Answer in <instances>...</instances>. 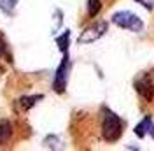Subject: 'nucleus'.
<instances>
[{
    "mask_svg": "<svg viewBox=\"0 0 154 151\" xmlns=\"http://www.w3.org/2000/svg\"><path fill=\"white\" fill-rule=\"evenodd\" d=\"M112 23L125 30H130V32H142V28H144L142 19L138 18L137 14L130 12V11H119V12H116L114 16H112Z\"/></svg>",
    "mask_w": 154,
    "mask_h": 151,
    "instance_id": "obj_2",
    "label": "nucleus"
},
{
    "mask_svg": "<svg viewBox=\"0 0 154 151\" xmlns=\"http://www.w3.org/2000/svg\"><path fill=\"white\" fill-rule=\"evenodd\" d=\"M0 55H2V47H0Z\"/></svg>",
    "mask_w": 154,
    "mask_h": 151,
    "instance_id": "obj_12",
    "label": "nucleus"
},
{
    "mask_svg": "<svg viewBox=\"0 0 154 151\" xmlns=\"http://www.w3.org/2000/svg\"><path fill=\"white\" fill-rule=\"evenodd\" d=\"M135 88H137V92L142 95L147 102L152 100V97H154V83L151 81L149 76H142V77L135 83Z\"/></svg>",
    "mask_w": 154,
    "mask_h": 151,
    "instance_id": "obj_5",
    "label": "nucleus"
},
{
    "mask_svg": "<svg viewBox=\"0 0 154 151\" xmlns=\"http://www.w3.org/2000/svg\"><path fill=\"white\" fill-rule=\"evenodd\" d=\"M12 133V127L7 120H0V144H5L11 139Z\"/></svg>",
    "mask_w": 154,
    "mask_h": 151,
    "instance_id": "obj_7",
    "label": "nucleus"
},
{
    "mask_svg": "<svg viewBox=\"0 0 154 151\" xmlns=\"http://www.w3.org/2000/svg\"><path fill=\"white\" fill-rule=\"evenodd\" d=\"M123 133V121L117 114L107 111L105 118H103V125H102V135L107 142H114L121 137Z\"/></svg>",
    "mask_w": 154,
    "mask_h": 151,
    "instance_id": "obj_1",
    "label": "nucleus"
},
{
    "mask_svg": "<svg viewBox=\"0 0 154 151\" xmlns=\"http://www.w3.org/2000/svg\"><path fill=\"white\" fill-rule=\"evenodd\" d=\"M147 133H149V135L154 139V123H152V120H151L149 116H145L144 120H142V121L135 127V135H137V137L144 139Z\"/></svg>",
    "mask_w": 154,
    "mask_h": 151,
    "instance_id": "obj_6",
    "label": "nucleus"
},
{
    "mask_svg": "<svg viewBox=\"0 0 154 151\" xmlns=\"http://www.w3.org/2000/svg\"><path fill=\"white\" fill-rule=\"evenodd\" d=\"M42 98V95H33V97H23L21 100H19V105L23 107V109H30V107H33L37 100Z\"/></svg>",
    "mask_w": 154,
    "mask_h": 151,
    "instance_id": "obj_10",
    "label": "nucleus"
},
{
    "mask_svg": "<svg viewBox=\"0 0 154 151\" xmlns=\"http://www.w3.org/2000/svg\"><path fill=\"white\" fill-rule=\"evenodd\" d=\"M16 4H18V0H0V9L4 11L7 16H11V14H14Z\"/></svg>",
    "mask_w": 154,
    "mask_h": 151,
    "instance_id": "obj_8",
    "label": "nucleus"
},
{
    "mask_svg": "<svg viewBox=\"0 0 154 151\" xmlns=\"http://www.w3.org/2000/svg\"><path fill=\"white\" fill-rule=\"evenodd\" d=\"M68 69H70V62H68V55L65 53V56L61 60L60 67L56 69V76L53 81V88L56 93H63L67 88V77H68Z\"/></svg>",
    "mask_w": 154,
    "mask_h": 151,
    "instance_id": "obj_3",
    "label": "nucleus"
},
{
    "mask_svg": "<svg viewBox=\"0 0 154 151\" xmlns=\"http://www.w3.org/2000/svg\"><path fill=\"white\" fill-rule=\"evenodd\" d=\"M102 9V2L100 0H88V14L89 18H95Z\"/></svg>",
    "mask_w": 154,
    "mask_h": 151,
    "instance_id": "obj_9",
    "label": "nucleus"
},
{
    "mask_svg": "<svg viewBox=\"0 0 154 151\" xmlns=\"http://www.w3.org/2000/svg\"><path fill=\"white\" fill-rule=\"evenodd\" d=\"M68 40H70V32L67 30L63 35H60V37L56 39V44H58V47H60V51L67 53V49H68Z\"/></svg>",
    "mask_w": 154,
    "mask_h": 151,
    "instance_id": "obj_11",
    "label": "nucleus"
},
{
    "mask_svg": "<svg viewBox=\"0 0 154 151\" xmlns=\"http://www.w3.org/2000/svg\"><path fill=\"white\" fill-rule=\"evenodd\" d=\"M107 32V23L105 21H98L95 25L88 27L81 35H79V44H89V42H95L102 37Z\"/></svg>",
    "mask_w": 154,
    "mask_h": 151,
    "instance_id": "obj_4",
    "label": "nucleus"
}]
</instances>
